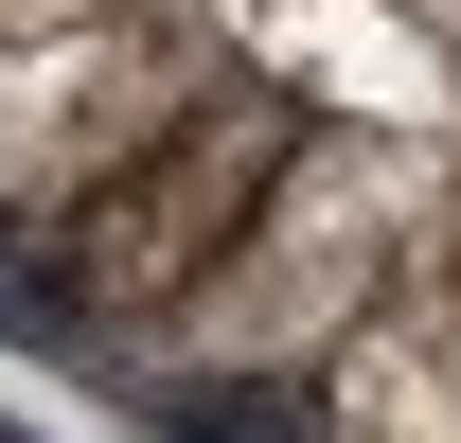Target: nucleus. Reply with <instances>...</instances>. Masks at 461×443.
<instances>
[{
  "label": "nucleus",
  "instance_id": "f257e3e1",
  "mask_svg": "<svg viewBox=\"0 0 461 443\" xmlns=\"http://www.w3.org/2000/svg\"><path fill=\"white\" fill-rule=\"evenodd\" d=\"M0 320L142 443H461V0H0Z\"/></svg>",
  "mask_w": 461,
  "mask_h": 443
}]
</instances>
